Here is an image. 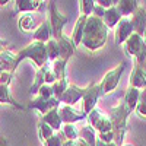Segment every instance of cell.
Returning <instances> with one entry per match:
<instances>
[{
    "label": "cell",
    "instance_id": "6da1fadb",
    "mask_svg": "<svg viewBox=\"0 0 146 146\" xmlns=\"http://www.w3.org/2000/svg\"><path fill=\"white\" fill-rule=\"evenodd\" d=\"M107 40H108V27L104 23V21L94 15L88 16L82 45L89 51H96L107 44Z\"/></svg>",
    "mask_w": 146,
    "mask_h": 146
},
{
    "label": "cell",
    "instance_id": "7a4b0ae2",
    "mask_svg": "<svg viewBox=\"0 0 146 146\" xmlns=\"http://www.w3.org/2000/svg\"><path fill=\"white\" fill-rule=\"evenodd\" d=\"M131 113L133 111L126 105L123 100L110 111V118H111L113 131H114V143H117L118 146H123V140L127 133V120Z\"/></svg>",
    "mask_w": 146,
    "mask_h": 146
},
{
    "label": "cell",
    "instance_id": "3957f363",
    "mask_svg": "<svg viewBox=\"0 0 146 146\" xmlns=\"http://www.w3.org/2000/svg\"><path fill=\"white\" fill-rule=\"evenodd\" d=\"M25 58L32 60L34 64L38 67V69L42 67V66H45L47 63H50L45 44H44V42H40V41H32L31 44H28L27 47H23L22 50H19V51L16 53V60H15L16 69H18L19 63L23 62Z\"/></svg>",
    "mask_w": 146,
    "mask_h": 146
},
{
    "label": "cell",
    "instance_id": "277c9868",
    "mask_svg": "<svg viewBox=\"0 0 146 146\" xmlns=\"http://www.w3.org/2000/svg\"><path fill=\"white\" fill-rule=\"evenodd\" d=\"M48 22H50V27H51L53 38L58 40L63 35V28L69 22V16L60 13L54 0H50V3H48Z\"/></svg>",
    "mask_w": 146,
    "mask_h": 146
},
{
    "label": "cell",
    "instance_id": "5b68a950",
    "mask_svg": "<svg viewBox=\"0 0 146 146\" xmlns=\"http://www.w3.org/2000/svg\"><path fill=\"white\" fill-rule=\"evenodd\" d=\"M126 67H127V62H121L118 66H115L114 69H111L110 72L105 73V76H104L102 80L100 82L101 86H102V89H104V94L113 92V91L118 86L120 79H121V76H123Z\"/></svg>",
    "mask_w": 146,
    "mask_h": 146
},
{
    "label": "cell",
    "instance_id": "8992f818",
    "mask_svg": "<svg viewBox=\"0 0 146 146\" xmlns=\"http://www.w3.org/2000/svg\"><path fill=\"white\" fill-rule=\"evenodd\" d=\"M104 89L101 83H91L86 86V92H85L82 98V111L83 113H91L92 110L96 107V102L101 96H104Z\"/></svg>",
    "mask_w": 146,
    "mask_h": 146
},
{
    "label": "cell",
    "instance_id": "52a82bcc",
    "mask_svg": "<svg viewBox=\"0 0 146 146\" xmlns=\"http://www.w3.org/2000/svg\"><path fill=\"white\" fill-rule=\"evenodd\" d=\"M88 120V124H91L96 133H101V131H108V130H113V123H111V118L107 117L105 114H102L98 108H94L91 113H88L86 115Z\"/></svg>",
    "mask_w": 146,
    "mask_h": 146
},
{
    "label": "cell",
    "instance_id": "ba28073f",
    "mask_svg": "<svg viewBox=\"0 0 146 146\" xmlns=\"http://www.w3.org/2000/svg\"><path fill=\"white\" fill-rule=\"evenodd\" d=\"M60 105H62V102H60V100L56 98V96H51V98H44V96L36 95L35 98H32V101L28 104V108L36 110L41 115H44L48 111H51L53 108H57Z\"/></svg>",
    "mask_w": 146,
    "mask_h": 146
},
{
    "label": "cell",
    "instance_id": "9c48e42d",
    "mask_svg": "<svg viewBox=\"0 0 146 146\" xmlns=\"http://www.w3.org/2000/svg\"><path fill=\"white\" fill-rule=\"evenodd\" d=\"M58 113H60V117H62L63 124H67V123L76 124L78 121L85 120V118H86V115H88L86 113L78 111V110L73 108V105H67V104L60 105V107H58Z\"/></svg>",
    "mask_w": 146,
    "mask_h": 146
},
{
    "label": "cell",
    "instance_id": "30bf717a",
    "mask_svg": "<svg viewBox=\"0 0 146 146\" xmlns=\"http://www.w3.org/2000/svg\"><path fill=\"white\" fill-rule=\"evenodd\" d=\"M133 32H135V29H133L130 18L124 16L115 27V45H123Z\"/></svg>",
    "mask_w": 146,
    "mask_h": 146
},
{
    "label": "cell",
    "instance_id": "8fae6325",
    "mask_svg": "<svg viewBox=\"0 0 146 146\" xmlns=\"http://www.w3.org/2000/svg\"><path fill=\"white\" fill-rule=\"evenodd\" d=\"M85 92H86V88H80V86H76V85H69V88L63 92V95L58 100L62 104L75 105L83 98Z\"/></svg>",
    "mask_w": 146,
    "mask_h": 146
},
{
    "label": "cell",
    "instance_id": "7c38bea8",
    "mask_svg": "<svg viewBox=\"0 0 146 146\" xmlns=\"http://www.w3.org/2000/svg\"><path fill=\"white\" fill-rule=\"evenodd\" d=\"M145 44V40L143 36L139 35L137 32H133L129 38L126 40V42L123 44V48H124V53L129 56V57H135Z\"/></svg>",
    "mask_w": 146,
    "mask_h": 146
},
{
    "label": "cell",
    "instance_id": "4fadbf2b",
    "mask_svg": "<svg viewBox=\"0 0 146 146\" xmlns=\"http://www.w3.org/2000/svg\"><path fill=\"white\" fill-rule=\"evenodd\" d=\"M130 21H131V25L135 32H137L139 35H145L146 31V9L139 6L133 13L130 15Z\"/></svg>",
    "mask_w": 146,
    "mask_h": 146
},
{
    "label": "cell",
    "instance_id": "5bb4252c",
    "mask_svg": "<svg viewBox=\"0 0 146 146\" xmlns=\"http://www.w3.org/2000/svg\"><path fill=\"white\" fill-rule=\"evenodd\" d=\"M57 41H58V47H60V58H63V60H66V62H69V58L75 54L76 44L73 42L72 36H67L64 34L60 36Z\"/></svg>",
    "mask_w": 146,
    "mask_h": 146
},
{
    "label": "cell",
    "instance_id": "9a60e30c",
    "mask_svg": "<svg viewBox=\"0 0 146 146\" xmlns=\"http://www.w3.org/2000/svg\"><path fill=\"white\" fill-rule=\"evenodd\" d=\"M129 86H135L137 89L146 88V70H143L136 63H133V69L129 78Z\"/></svg>",
    "mask_w": 146,
    "mask_h": 146
},
{
    "label": "cell",
    "instance_id": "2e32d148",
    "mask_svg": "<svg viewBox=\"0 0 146 146\" xmlns=\"http://www.w3.org/2000/svg\"><path fill=\"white\" fill-rule=\"evenodd\" d=\"M32 38L34 41H40V42H47L53 38V32H51V27H50V22L44 21L41 22L38 27L35 28V31L32 32Z\"/></svg>",
    "mask_w": 146,
    "mask_h": 146
},
{
    "label": "cell",
    "instance_id": "e0dca14e",
    "mask_svg": "<svg viewBox=\"0 0 146 146\" xmlns=\"http://www.w3.org/2000/svg\"><path fill=\"white\" fill-rule=\"evenodd\" d=\"M124 16L121 15V12L118 10V7L114 5V6H111V7H108L107 10H105V15H104V18H102V21H104V23L108 27V29H114L117 25H118V22L123 19Z\"/></svg>",
    "mask_w": 146,
    "mask_h": 146
},
{
    "label": "cell",
    "instance_id": "ac0fdd59",
    "mask_svg": "<svg viewBox=\"0 0 146 146\" xmlns=\"http://www.w3.org/2000/svg\"><path fill=\"white\" fill-rule=\"evenodd\" d=\"M0 104L13 107L15 110H25L22 104H19L13 98V95H12V92H10V88L7 86V85H0Z\"/></svg>",
    "mask_w": 146,
    "mask_h": 146
},
{
    "label": "cell",
    "instance_id": "d6986e66",
    "mask_svg": "<svg viewBox=\"0 0 146 146\" xmlns=\"http://www.w3.org/2000/svg\"><path fill=\"white\" fill-rule=\"evenodd\" d=\"M15 60H16V54L12 53L9 50H3L0 53V67L5 72H16V66H15Z\"/></svg>",
    "mask_w": 146,
    "mask_h": 146
},
{
    "label": "cell",
    "instance_id": "ffe728a7",
    "mask_svg": "<svg viewBox=\"0 0 146 146\" xmlns=\"http://www.w3.org/2000/svg\"><path fill=\"white\" fill-rule=\"evenodd\" d=\"M42 121H45L47 124H50L56 131H60L63 127V121H62V117H60V113H58V107L57 108H53L51 111H48L47 114H44L41 117Z\"/></svg>",
    "mask_w": 146,
    "mask_h": 146
},
{
    "label": "cell",
    "instance_id": "44dd1931",
    "mask_svg": "<svg viewBox=\"0 0 146 146\" xmlns=\"http://www.w3.org/2000/svg\"><path fill=\"white\" fill-rule=\"evenodd\" d=\"M86 19H88V16L80 15V16L78 18L76 23H75V28H73L72 35H70V36H72V40H73V42L76 44V47L82 44V40H83V32H85V25H86Z\"/></svg>",
    "mask_w": 146,
    "mask_h": 146
},
{
    "label": "cell",
    "instance_id": "7402d4cb",
    "mask_svg": "<svg viewBox=\"0 0 146 146\" xmlns=\"http://www.w3.org/2000/svg\"><path fill=\"white\" fill-rule=\"evenodd\" d=\"M38 9H40V5L35 0H15L16 13H32V12Z\"/></svg>",
    "mask_w": 146,
    "mask_h": 146
},
{
    "label": "cell",
    "instance_id": "603a6c76",
    "mask_svg": "<svg viewBox=\"0 0 146 146\" xmlns=\"http://www.w3.org/2000/svg\"><path fill=\"white\" fill-rule=\"evenodd\" d=\"M139 98H140V89H137L135 86H129L123 101L126 102V105L131 110V111H135L136 107H137V102H139Z\"/></svg>",
    "mask_w": 146,
    "mask_h": 146
},
{
    "label": "cell",
    "instance_id": "cb8c5ba5",
    "mask_svg": "<svg viewBox=\"0 0 146 146\" xmlns=\"http://www.w3.org/2000/svg\"><path fill=\"white\" fill-rule=\"evenodd\" d=\"M79 137H82L89 146H96V142H98V133H96V130L91 124H86L79 130Z\"/></svg>",
    "mask_w": 146,
    "mask_h": 146
},
{
    "label": "cell",
    "instance_id": "d4e9b609",
    "mask_svg": "<svg viewBox=\"0 0 146 146\" xmlns=\"http://www.w3.org/2000/svg\"><path fill=\"white\" fill-rule=\"evenodd\" d=\"M48 66H50V63H47L45 66H42V67L38 69V72H36V75H35L32 86L29 88V95H36V94H38V89L45 83V72H47Z\"/></svg>",
    "mask_w": 146,
    "mask_h": 146
},
{
    "label": "cell",
    "instance_id": "484cf974",
    "mask_svg": "<svg viewBox=\"0 0 146 146\" xmlns=\"http://www.w3.org/2000/svg\"><path fill=\"white\" fill-rule=\"evenodd\" d=\"M115 6L118 7L123 16H130L139 7V0H118Z\"/></svg>",
    "mask_w": 146,
    "mask_h": 146
},
{
    "label": "cell",
    "instance_id": "4316f807",
    "mask_svg": "<svg viewBox=\"0 0 146 146\" xmlns=\"http://www.w3.org/2000/svg\"><path fill=\"white\" fill-rule=\"evenodd\" d=\"M18 28L23 32H32L35 31V18L32 16V13H23L19 21H18Z\"/></svg>",
    "mask_w": 146,
    "mask_h": 146
},
{
    "label": "cell",
    "instance_id": "83f0119b",
    "mask_svg": "<svg viewBox=\"0 0 146 146\" xmlns=\"http://www.w3.org/2000/svg\"><path fill=\"white\" fill-rule=\"evenodd\" d=\"M36 130H38V137H40L41 142H45L48 137L53 136L56 133V130L50 124H47L45 121H42V120L38 121V124H36Z\"/></svg>",
    "mask_w": 146,
    "mask_h": 146
},
{
    "label": "cell",
    "instance_id": "f1b7e54d",
    "mask_svg": "<svg viewBox=\"0 0 146 146\" xmlns=\"http://www.w3.org/2000/svg\"><path fill=\"white\" fill-rule=\"evenodd\" d=\"M45 48H47V54H48V60L50 62H54V60L60 58V47H58V41L56 38H51L50 41H47Z\"/></svg>",
    "mask_w": 146,
    "mask_h": 146
},
{
    "label": "cell",
    "instance_id": "f546056e",
    "mask_svg": "<svg viewBox=\"0 0 146 146\" xmlns=\"http://www.w3.org/2000/svg\"><path fill=\"white\" fill-rule=\"evenodd\" d=\"M51 63V69L53 72L56 73V78L57 79H62V78H66L67 73H66V67H67V62L63 58H57L54 62H50Z\"/></svg>",
    "mask_w": 146,
    "mask_h": 146
},
{
    "label": "cell",
    "instance_id": "4dcf8cb0",
    "mask_svg": "<svg viewBox=\"0 0 146 146\" xmlns=\"http://www.w3.org/2000/svg\"><path fill=\"white\" fill-rule=\"evenodd\" d=\"M51 88H53L54 96H56V98H60V96L63 95V92L69 88V79H67V76L66 78H62V79H57L51 85Z\"/></svg>",
    "mask_w": 146,
    "mask_h": 146
},
{
    "label": "cell",
    "instance_id": "1f68e13d",
    "mask_svg": "<svg viewBox=\"0 0 146 146\" xmlns=\"http://www.w3.org/2000/svg\"><path fill=\"white\" fill-rule=\"evenodd\" d=\"M62 131H63L64 137L69 139V140H76V139L79 137V129L76 127V124H73V123L63 124Z\"/></svg>",
    "mask_w": 146,
    "mask_h": 146
},
{
    "label": "cell",
    "instance_id": "d6a6232c",
    "mask_svg": "<svg viewBox=\"0 0 146 146\" xmlns=\"http://www.w3.org/2000/svg\"><path fill=\"white\" fill-rule=\"evenodd\" d=\"M64 140H66V137L63 135V131L60 130V131H56L53 136H50L45 142H42V145L44 146H63Z\"/></svg>",
    "mask_w": 146,
    "mask_h": 146
},
{
    "label": "cell",
    "instance_id": "836d02e7",
    "mask_svg": "<svg viewBox=\"0 0 146 146\" xmlns=\"http://www.w3.org/2000/svg\"><path fill=\"white\" fill-rule=\"evenodd\" d=\"M95 0H79V9H80V15L85 16H91L92 10L95 7Z\"/></svg>",
    "mask_w": 146,
    "mask_h": 146
},
{
    "label": "cell",
    "instance_id": "e575fe53",
    "mask_svg": "<svg viewBox=\"0 0 146 146\" xmlns=\"http://www.w3.org/2000/svg\"><path fill=\"white\" fill-rule=\"evenodd\" d=\"M136 113L140 117H146V88L140 89V98L136 107Z\"/></svg>",
    "mask_w": 146,
    "mask_h": 146
},
{
    "label": "cell",
    "instance_id": "d590c367",
    "mask_svg": "<svg viewBox=\"0 0 146 146\" xmlns=\"http://www.w3.org/2000/svg\"><path fill=\"white\" fill-rule=\"evenodd\" d=\"M133 63H136L137 66H140L143 70H146V41L142 47V50L133 57Z\"/></svg>",
    "mask_w": 146,
    "mask_h": 146
},
{
    "label": "cell",
    "instance_id": "8d00e7d4",
    "mask_svg": "<svg viewBox=\"0 0 146 146\" xmlns=\"http://www.w3.org/2000/svg\"><path fill=\"white\" fill-rule=\"evenodd\" d=\"M36 95H40V96H44V98H51V96H54V92H53V88H51V85H48V83H44L42 86L38 89V94Z\"/></svg>",
    "mask_w": 146,
    "mask_h": 146
},
{
    "label": "cell",
    "instance_id": "74e56055",
    "mask_svg": "<svg viewBox=\"0 0 146 146\" xmlns=\"http://www.w3.org/2000/svg\"><path fill=\"white\" fill-rule=\"evenodd\" d=\"M98 139L101 142H105V143H111V142H114V131L113 130L101 131V133H98Z\"/></svg>",
    "mask_w": 146,
    "mask_h": 146
},
{
    "label": "cell",
    "instance_id": "f35d334b",
    "mask_svg": "<svg viewBox=\"0 0 146 146\" xmlns=\"http://www.w3.org/2000/svg\"><path fill=\"white\" fill-rule=\"evenodd\" d=\"M12 79H13V73L12 72H3L2 75H0V85H10Z\"/></svg>",
    "mask_w": 146,
    "mask_h": 146
},
{
    "label": "cell",
    "instance_id": "ab89813d",
    "mask_svg": "<svg viewBox=\"0 0 146 146\" xmlns=\"http://www.w3.org/2000/svg\"><path fill=\"white\" fill-rule=\"evenodd\" d=\"M105 7H102V6H100V5H95V7H94V10H92V15L94 16H96V18H104V15H105Z\"/></svg>",
    "mask_w": 146,
    "mask_h": 146
},
{
    "label": "cell",
    "instance_id": "60d3db41",
    "mask_svg": "<svg viewBox=\"0 0 146 146\" xmlns=\"http://www.w3.org/2000/svg\"><path fill=\"white\" fill-rule=\"evenodd\" d=\"M95 3L100 5V6H102V7H105V9L114 6V2H113V0H95Z\"/></svg>",
    "mask_w": 146,
    "mask_h": 146
},
{
    "label": "cell",
    "instance_id": "b9f144b4",
    "mask_svg": "<svg viewBox=\"0 0 146 146\" xmlns=\"http://www.w3.org/2000/svg\"><path fill=\"white\" fill-rule=\"evenodd\" d=\"M96 146H118V145L114 143V142H111V143H105V142H101V140L98 139V142H96Z\"/></svg>",
    "mask_w": 146,
    "mask_h": 146
},
{
    "label": "cell",
    "instance_id": "7bdbcfd3",
    "mask_svg": "<svg viewBox=\"0 0 146 146\" xmlns=\"http://www.w3.org/2000/svg\"><path fill=\"white\" fill-rule=\"evenodd\" d=\"M76 146H89V145L85 142L82 137H78V139H76Z\"/></svg>",
    "mask_w": 146,
    "mask_h": 146
},
{
    "label": "cell",
    "instance_id": "ee69618b",
    "mask_svg": "<svg viewBox=\"0 0 146 146\" xmlns=\"http://www.w3.org/2000/svg\"><path fill=\"white\" fill-rule=\"evenodd\" d=\"M63 146H76V140H69V139H66L64 143H63Z\"/></svg>",
    "mask_w": 146,
    "mask_h": 146
},
{
    "label": "cell",
    "instance_id": "f6af8a7d",
    "mask_svg": "<svg viewBox=\"0 0 146 146\" xmlns=\"http://www.w3.org/2000/svg\"><path fill=\"white\" fill-rule=\"evenodd\" d=\"M0 146H7V140L5 136H0Z\"/></svg>",
    "mask_w": 146,
    "mask_h": 146
},
{
    "label": "cell",
    "instance_id": "bcb514c9",
    "mask_svg": "<svg viewBox=\"0 0 146 146\" xmlns=\"http://www.w3.org/2000/svg\"><path fill=\"white\" fill-rule=\"evenodd\" d=\"M10 2V0H0V7H3V6H6L7 3Z\"/></svg>",
    "mask_w": 146,
    "mask_h": 146
},
{
    "label": "cell",
    "instance_id": "7dc6e473",
    "mask_svg": "<svg viewBox=\"0 0 146 146\" xmlns=\"http://www.w3.org/2000/svg\"><path fill=\"white\" fill-rule=\"evenodd\" d=\"M6 45H7V44H6V42H0V53H2V51H3V50H6V48H5V47H6Z\"/></svg>",
    "mask_w": 146,
    "mask_h": 146
},
{
    "label": "cell",
    "instance_id": "c3c4849f",
    "mask_svg": "<svg viewBox=\"0 0 146 146\" xmlns=\"http://www.w3.org/2000/svg\"><path fill=\"white\" fill-rule=\"evenodd\" d=\"M35 2H36V3H38V5L41 6V5H42V2H44V0H35Z\"/></svg>",
    "mask_w": 146,
    "mask_h": 146
},
{
    "label": "cell",
    "instance_id": "681fc988",
    "mask_svg": "<svg viewBox=\"0 0 146 146\" xmlns=\"http://www.w3.org/2000/svg\"><path fill=\"white\" fill-rule=\"evenodd\" d=\"M143 40L146 41V31H145V35H143Z\"/></svg>",
    "mask_w": 146,
    "mask_h": 146
},
{
    "label": "cell",
    "instance_id": "f907efd6",
    "mask_svg": "<svg viewBox=\"0 0 146 146\" xmlns=\"http://www.w3.org/2000/svg\"><path fill=\"white\" fill-rule=\"evenodd\" d=\"M3 72H5V70H3L2 67H0V75H2V73H3Z\"/></svg>",
    "mask_w": 146,
    "mask_h": 146
},
{
    "label": "cell",
    "instance_id": "816d5d0a",
    "mask_svg": "<svg viewBox=\"0 0 146 146\" xmlns=\"http://www.w3.org/2000/svg\"><path fill=\"white\" fill-rule=\"evenodd\" d=\"M113 2H114V5H117V3H118V0H113Z\"/></svg>",
    "mask_w": 146,
    "mask_h": 146
},
{
    "label": "cell",
    "instance_id": "f5cc1de1",
    "mask_svg": "<svg viewBox=\"0 0 146 146\" xmlns=\"http://www.w3.org/2000/svg\"><path fill=\"white\" fill-rule=\"evenodd\" d=\"M0 42H5V41H3V40H2V38H0Z\"/></svg>",
    "mask_w": 146,
    "mask_h": 146
},
{
    "label": "cell",
    "instance_id": "db71d44e",
    "mask_svg": "<svg viewBox=\"0 0 146 146\" xmlns=\"http://www.w3.org/2000/svg\"><path fill=\"white\" fill-rule=\"evenodd\" d=\"M123 146H131V145H123Z\"/></svg>",
    "mask_w": 146,
    "mask_h": 146
}]
</instances>
